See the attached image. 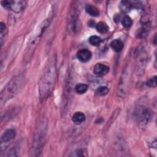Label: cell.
<instances>
[{
  "label": "cell",
  "instance_id": "10",
  "mask_svg": "<svg viewBox=\"0 0 157 157\" xmlns=\"http://www.w3.org/2000/svg\"><path fill=\"white\" fill-rule=\"evenodd\" d=\"M86 12L91 16L98 17L99 15V10L91 4H86L85 6Z\"/></svg>",
  "mask_w": 157,
  "mask_h": 157
},
{
  "label": "cell",
  "instance_id": "19",
  "mask_svg": "<svg viewBox=\"0 0 157 157\" xmlns=\"http://www.w3.org/2000/svg\"><path fill=\"white\" fill-rule=\"evenodd\" d=\"M16 150L15 148H12L11 149L9 152V155L8 156H16L17 155H16Z\"/></svg>",
  "mask_w": 157,
  "mask_h": 157
},
{
  "label": "cell",
  "instance_id": "14",
  "mask_svg": "<svg viewBox=\"0 0 157 157\" xmlns=\"http://www.w3.org/2000/svg\"><path fill=\"white\" fill-rule=\"evenodd\" d=\"M101 39L99 37L95 35L91 36L89 38V42L90 43L91 45L93 46H99L101 44Z\"/></svg>",
  "mask_w": 157,
  "mask_h": 157
},
{
  "label": "cell",
  "instance_id": "3",
  "mask_svg": "<svg viewBox=\"0 0 157 157\" xmlns=\"http://www.w3.org/2000/svg\"><path fill=\"white\" fill-rule=\"evenodd\" d=\"M134 118L140 124H147L152 117L151 110L144 105L138 106L133 113Z\"/></svg>",
  "mask_w": 157,
  "mask_h": 157
},
{
  "label": "cell",
  "instance_id": "18",
  "mask_svg": "<svg viewBox=\"0 0 157 157\" xmlns=\"http://www.w3.org/2000/svg\"><path fill=\"white\" fill-rule=\"evenodd\" d=\"M6 30V25L4 23H0V34H2Z\"/></svg>",
  "mask_w": 157,
  "mask_h": 157
},
{
  "label": "cell",
  "instance_id": "13",
  "mask_svg": "<svg viewBox=\"0 0 157 157\" xmlns=\"http://www.w3.org/2000/svg\"><path fill=\"white\" fill-rule=\"evenodd\" d=\"M88 90V86L84 83H78L75 87V90L79 94H84Z\"/></svg>",
  "mask_w": 157,
  "mask_h": 157
},
{
  "label": "cell",
  "instance_id": "12",
  "mask_svg": "<svg viewBox=\"0 0 157 157\" xmlns=\"http://www.w3.org/2000/svg\"><path fill=\"white\" fill-rule=\"evenodd\" d=\"M120 5V9L123 12H128L130 10L132 4L128 1H122Z\"/></svg>",
  "mask_w": 157,
  "mask_h": 157
},
{
  "label": "cell",
  "instance_id": "2",
  "mask_svg": "<svg viewBox=\"0 0 157 157\" xmlns=\"http://www.w3.org/2000/svg\"><path fill=\"white\" fill-rule=\"evenodd\" d=\"M24 81L22 75H18L12 78L1 93V105L6 103L9 99L15 96L21 90Z\"/></svg>",
  "mask_w": 157,
  "mask_h": 157
},
{
  "label": "cell",
  "instance_id": "8",
  "mask_svg": "<svg viewBox=\"0 0 157 157\" xmlns=\"http://www.w3.org/2000/svg\"><path fill=\"white\" fill-rule=\"evenodd\" d=\"M85 118L86 117L83 113L81 112H77L72 115V120L75 124H80L85 120Z\"/></svg>",
  "mask_w": 157,
  "mask_h": 157
},
{
  "label": "cell",
  "instance_id": "15",
  "mask_svg": "<svg viewBox=\"0 0 157 157\" xmlns=\"http://www.w3.org/2000/svg\"><path fill=\"white\" fill-rule=\"evenodd\" d=\"M121 23L123 25V26L124 28H128L129 27L131 26L132 24V19L129 17V16H124L123 18H122V21H121Z\"/></svg>",
  "mask_w": 157,
  "mask_h": 157
},
{
  "label": "cell",
  "instance_id": "5",
  "mask_svg": "<svg viewBox=\"0 0 157 157\" xmlns=\"http://www.w3.org/2000/svg\"><path fill=\"white\" fill-rule=\"evenodd\" d=\"M91 52L87 49H80L77 53V57L82 63H86L91 58Z\"/></svg>",
  "mask_w": 157,
  "mask_h": 157
},
{
  "label": "cell",
  "instance_id": "7",
  "mask_svg": "<svg viewBox=\"0 0 157 157\" xmlns=\"http://www.w3.org/2000/svg\"><path fill=\"white\" fill-rule=\"evenodd\" d=\"M16 136V131L14 129H9L6 130L1 136V142L2 143L8 142Z\"/></svg>",
  "mask_w": 157,
  "mask_h": 157
},
{
  "label": "cell",
  "instance_id": "4",
  "mask_svg": "<svg viewBox=\"0 0 157 157\" xmlns=\"http://www.w3.org/2000/svg\"><path fill=\"white\" fill-rule=\"evenodd\" d=\"M9 9H11L15 13H20L23 11L26 6V1H9Z\"/></svg>",
  "mask_w": 157,
  "mask_h": 157
},
{
  "label": "cell",
  "instance_id": "20",
  "mask_svg": "<svg viewBox=\"0 0 157 157\" xmlns=\"http://www.w3.org/2000/svg\"><path fill=\"white\" fill-rule=\"evenodd\" d=\"M156 36L155 35V38H154V43H155V45L156 44Z\"/></svg>",
  "mask_w": 157,
  "mask_h": 157
},
{
  "label": "cell",
  "instance_id": "9",
  "mask_svg": "<svg viewBox=\"0 0 157 157\" xmlns=\"http://www.w3.org/2000/svg\"><path fill=\"white\" fill-rule=\"evenodd\" d=\"M110 46L114 51L119 52L123 48V43L120 39H115L111 42Z\"/></svg>",
  "mask_w": 157,
  "mask_h": 157
},
{
  "label": "cell",
  "instance_id": "1",
  "mask_svg": "<svg viewBox=\"0 0 157 157\" xmlns=\"http://www.w3.org/2000/svg\"><path fill=\"white\" fill-rule=\"evenodd\" d=\"M56 59L53 58L45 68L39 85V92L41 99L47 98L52 91L56 80Z\"/></svg>",
  "mask_w": 157,
  "mask_h": 157
},
{
  "label": "cell",
  "instance_id": "11",
  "mask_svg": "<svg viewBox=\"0 0 157 157\" xmlns=\"http://www.w3.org/2000/svg\"><path fill=\"white\" fill-rule=\"evenodd\" d=\"M96 28L97 29V31L101 34L106 33L109 31V26L105 23L103 21H100L97 23L96 25Z\"/></svg>",
  "mask_w": 157,
  "mask_h": 157
},
{
  "label": "cell",
  "instance_id": "6",
  "mask_svg": "<svg viewBox=\"0 0 157 157\" xmlns=\"http://www.w3.org/2000/svg\"><path fill=\"white\" fill-rule=\"evenodd\" d=\"M109 71V67L101 63H97L94 67V73L98 76H102L107 74Z\"/></svg>",
  "mask_w": 157,
  "mask_h": 157
},
{
  "label": "cell",
  "instance_id": "16",
  "mask_svg": "<svg viewBox=\"0 0 157 157\" xmlns=\"http://www.w3.org/2000/svg\"><path fill=\"white\" fill-rule=\"evenodd\" d=\"M108 93H109L108 88L104 86L98 88L97 90H96V93L98 96H105Z\"/></svg>",
  "mask_w": 157,
  "mask_h": 157
},
{
  "label": "cell",
  "instance_id": "17",
  "mask_svg": "<svg viewBox=\"0 0 157 157\" xmlns=\"http://www.w3.org/2000/svg\"><path fill=\"white\" fill-rule=\"evenodd\" d=\"M146 85L150 88H155L156 86V76L155 75L150 78L146 83Z\"/></svg>",
  "mask_w": 157,
  "mask_h": 157
}]
</instances>
